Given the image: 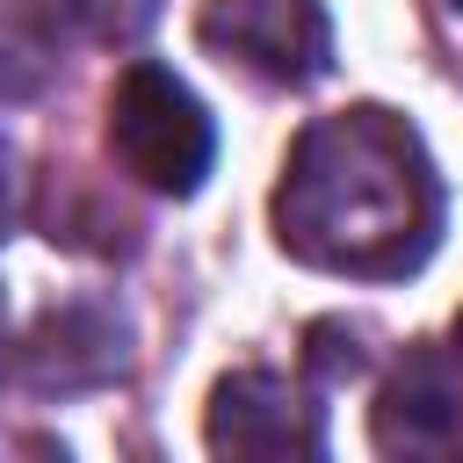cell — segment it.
Instances as JSON below:
<instances>
[{
	"instance_id": "cell-10",
	"label": "cell",
	"mask_w": 463,
	"mask_h": 463,
	"mask_svg": "<svg viewBox=\"0 0 463 463\" xmlns=\"http://www.w3.org/2000/svg\"><path fill=\"white\" fill-rule=\"evenodd\" d=\"M0 362H7V297H0Z\"/></svg>"
},
{
	"instance_id": "cell-11",
	"label": "cell",
	"mask_w": 463,
	"mask_h": 463,
	"mask_svg": "<svg viewBox=\"0 0 463 463\" xmlns=\"http://www.w3.org/2000/svg\"><path fill=\"white\" fill-rule=\"evenodd\" d=\"M456 354H463V311H456Z\"/></svg>"
},
{
	"instance_id": "cell-2",
	"label": "cell",
	"mask_w": 463,
	"mask_h": 463,
	"mask_svg": "<svg viewBox=\"0 0 463 463\" xmlns=\"http://www.w3.org/2000/svg\"><path fill=\"white\" fill-rule=\"evenodd\" d=\"M109 152L123 159V174L152 195H195L210 159H217V130L210 109L166 72V65H130L109 87Z\"/></svg>"
},
{
	"instance_id": "cell-3",
	"label": "cell",
	"mask_w": 463,
	"mask_h": 463,
	"mask_svg": "<svg viewBox=\"0 0 463 463\" xmlns=\"http://www.w3.org/2000/svg\"><path fill=\"white\" fill-rule=\"evenodd\" d=\"M195 36H203V51H217L224 65H239L268 87H311L333 65L326 0H203Z\"/></svg>"
},
{
	"instance_id": "cell-9",
	"label": "cell",
	"mask_w": 463,
	"mask_h": 463,
	"mask_svg": "<svg viewBox=\"0 0 463 463\" xmlns=\"http://www.w3.org/2000/svg\"><path fill=\"white\" fill-rule=\"evenodd\" d=\"M14 203H22V174H14V145L0 137V232L14 224Z\"/></svg>"
},
{
	"instance_id": "cell-5",
	"label": "cell",
	"mask_w": 463,
	"mask_h": 463,
	"mask_svg": "<svg viewBox=\"0 0 463 463\" xmlns=\"http://www.w3.org/2000/svg\"><path fill=\"white\" fill-rule=\"evenodd\" d=\"M210 449L217 456H318L326 449V420L318 405L275 376V369H232L217 391H210V420H203Z\"/></svg>"
},
{
	"instance_id": "cell-7",
	"label": "cell",
	"mask_w": 463,
	"mask_h": 463,
	"mask_svg": "<svg viewBox=\"0 0 463 463\" xmlns=\"http://www.w3.org/2000/svg\"><path fill=\"white\" fill-rule=\"evenodd\" d=\"M58 72V22L43 0H0V101L43 94Z\"/></svg>"
},
{
	"instance_id": "cell-12",
	"label": "cell",
	"mask_w": 463,
	"mask_h": 463,
	"mask_svg": "<svg viewBox=\"0 0 463 463\" xmlns=\"http://www.w3.org/2000/svg\"><path fill=\"white\" fill-rule=\"evenodd\" d=\"M449 7H463V0H449Z\"/></svg>"
},
{
	"instance_id": "cell-6",
	"label": "cell",
	"mask_w": 463,
	"mask_h": 463,
	"mask_svg": "<svg viewBox=\"0 0 463 463\" xmlns=\"http://www.w3.org/2000/svg\"><path fill=\"white\" fill-rule=\"evenodd\" d=\"M123 340H130L123 311H109V304H58V311L36 318V333H29V347H22V376H29L36 391L109 383V376H123V362H130Z\"/></svg>"
},
{
	"instance_id": "cell-1",
	"label": "cell",
	"mask_w": 463,
	"mask_h": 463,
	"mask_svg": "<svg viewBox=\"0 0 463 463\" xmlns=\"http://www.w3.org/2000/svg\"><path fill=\"white\" fill-rule=\"evenodd\" d=\"M275 239L289 260L398 282L441 239V174L398 109L354 101L304 123L275 181Z\"/></svg>"
},
{
	"instance_id": "cell-4",
	"label": "cell",
	"mask_w": 463,
	"mask_h": 463,
	"mask_svg": "<svg viewBox=\"0 0 463 463\" xmlns=\"http://www.w3.org/2000/svg\"><path fill=\"white\" fill-rule=\"evenodd\" d=\"M369 434L383 456H412V463H456L463 456V354L449 347H412L398 362V376L376 391Z\"/></svg>"
},
{
	"instance_id": "cell-8",
	"label": "cell",
	"mask_w": 463,
	"mask_h": 463,
	"mask_svg": "<svg viewBox=\"0 0 463 463\" xmlns=\"http://www.w3.org/2000/svg\"><path fill=\"white\" fill-rule=\"evenodd\" d=\"M58 14L94 43H137L159 22V0H58Z\"/></svg>"
}]
</instances>
